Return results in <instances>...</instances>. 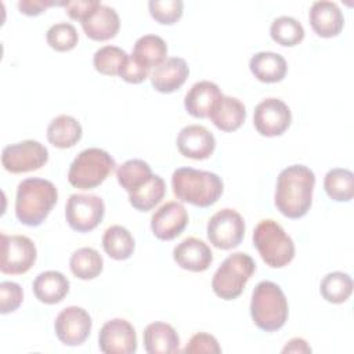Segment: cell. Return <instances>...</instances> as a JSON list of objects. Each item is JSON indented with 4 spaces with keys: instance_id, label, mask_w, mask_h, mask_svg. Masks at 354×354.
Listing matches in <instances>:
<instances>
[{
    "instance_id": "30",
    "label": "cell",
    "mask_w": 354,
    "mask_h": 354,
    "mask_svg": "<svg viewBox=\"0 0 354 354\" xmlns=\"http://www.w3.org/2000/svg\"><path fill=\"white\" fill-rule=\"evenodd\" d=\"M151 166L141 159H129L116 169V178L129 194L142 187L152 178Z\"/></svg>"
},
{
    "instance_id": "38",
    "label": "cell",
    "mask_w": 354,
    "mask_h": 354,
    "mask_svg": "<svg viewBox=\"0 0 354 354\" xmlns=\"http://www.w3.org/2000/svg\"><path fill=\"white\" fill-rule=\"evenodd\" d=\"M24 299L22 288L12 281H3L0 283V313L8 314L15 311Z\"/></svg>"
},
{
    "instance_id": "24",
    "label": "cell",
    "mask_w": 354,
    "mask_h": 354,
    "mask_svg": "<svg viewBox=\"0 0 354 354\" xmlns=\"http://www.w3.org/2000/svg\"><path fill=\"white\" fill-rule=\"evenodd\" d=\"M249 68L253 76L263 83H277L281 82L288 72V64L285 58L272 51L256 53L250 61Z\"/></svg>"
},
{
    "instance_id": "17",
    "label": "cell",
    "mask_w": 354,
    "mask_h": 354,
    "mask_svg": "<svg viewBox=\"0 0 354 354\" xmlns=\"http://www.w3.org/2000/svg\"><path fill=\"white\" fill-rule=\"evenodd\" d=\"M173 259L183 270L202 272L210 267L213 253L206 242L195 236H188L173 249Z\"/></svg>"
},
{
    "instance_id": "15",
    "label": "cell",
    "mask_w": 354,
    "mask_h": 354,
    "mask_svg": "<svg viewBox=\"0 0 354 354\" xmlns=\"http://www.w3.org/2000/svg\"><path fill=\"white\" fill-rule=\"evenodd\" d=\"M188 224V213L180 202L163 203L151 217V230L160 241L177 238Z\"/></svg>"
},
{
    "instance_id": "33",
    "label": "cell",
    "mask_w": 354,
    "mask_h": 354,
    "mask_svg": "<svg viewBox=\"0 0 354 354\" xmlns=\"http://www.w3.org/2000/svg\"><path fill=\"white\" fill-rule=\"evenodd\" d=\"M319 292L321 296L329 303H344L353 292V279L347 272H329L322 278L319 283Z\"/></svg>"
},
{
    "instance_id": "9",
    "label": "cell",
    "mask_w": 354,
    "mask_h": 354,
    "mask_svg": "<svg viewBox=\"0 0 354 354\" xmlns=\"http://www.w3.org/2000/svg\"><path fill=\"white\" fill-rule=\"evenodd\" d=\"M48 160V149L36 140H24L4 147L3 167L14 174L39 170Z\"/></svg>"
},
{
    "instance_id": "26",
    "label": "cell",
    "mask_w": 354,
    "mask_h": 354,
    "mask_svg": "<svg viewBox=\"0 0 354 354\" xmlns=\"http://www.w3.org/2000/svg\"><path fill=\"white\" fill-rule=\"evenodd\" d=\"M82 124L69 115L54 118L47 126V140L57 148L65 149L76 145L82 138Z\"/></svg>"
},
{
    "instance_id": "23",
    "label": "cell",
    "mask_w": 354,
    "mask_h": 354,
    "mask_svg": "<svg viewBox=\"0 0 354 354\" xmlns=\"http://www.w3.org/2000/svg\"><path fill=\"white\" fill-rule=\"evenodd\" d=\"M33 293L44 304H57L64 300L69 292V281L59 271L40 272L33 281Z\"/></svg>"
},
{
    "instance_id": "20",
    "label": "cell",
    "mask_w": 354,
    "mask_h": 354,
    "mask_svg": "<svg viewBox=\"0 0 354 354\" xmlns=\"http://www.w3.org/2000/svg\"><path fill=\"white\" fill-rule=\"evenodd\" d=\"M188 75L189 68L185 59L171 57L152 71L151 83L156 91L169 94L178 90L185 83Z\"/></svg>"
},
{
    "instance_id": "39",
    "label": "cell",
    "mask_w": 354,
    "mask_h": 354,
    "mask_svg": "<svg viewBox=\"0 0 354 354\" xmlns=\"http://www.w3.org/2000/svg\"><path fill=\"white\" fill-rule=\"evenodd\" d=\"M184 353L198 354V353H207V354H220L221 347L217 339L209 333L199 332L195 333L187 343Z\"/></svg>"
},
{
    "instance_id": "22",
    "label": "cell",
    "mask_w": 354,
    "mask_h": 354,
    "mask_svg": "<svg viewBox=\"0 0 354 354\" xmlns=\"http://www.w3.org/2000/svg\"><path fill=\"white\" fill-rule=\"evenodd\" d=\"M144 348L148 354L177 353L180 337L176 329L166 322H151L144 329Z\"/></svg>"
},
{
    "instance_id": "18",
    "label": "cell",
    "mask_w": 354,
    "mask_h": 354,
    "mask_svg": "<svg viewBox=\"0 0 354 354\" xmlns=\"http://www.w3.org/2000/svg\"><path fill=\"white\" fill-rule=\"evenodd\" d=\"M308 19L313 30L321 37L337 36L344 25V17L339 6L328 0L313 3L308 11Z\"/></svg>"
},
{
    "instance_id": "8",
    "label": "cell",
    "mask_w": 354,
    "mask_h": 354,
    "mask_svg": "<svg viewBox=\"0 0 354 354\" xmlns=\"http://www.w3.org/2000/svg\"><path fill=\"white\" fill-rule=\"evenodd\" d=\"M105 203L97 195L72 194L65 205V218L77 232H90L102 221Z\"/></svg>"
},
{
    "instance_id": "31",
    "label": "cell",
    "mask_w": 354,
    "mask_h": 354,
    "mask_svg": "<svg viewBox=\"0 0 354 354\" xmlns=\"http://www.w3.org/2000/svg\"><path fill=\"white\" fill-rule=\"evenodd\" d=\"M328 196L336 202H348L354 196V174L348 169H330L324 178Z\"/></svg>"
},
{
    "instance_id": "27",
    "label": "cell",
    "mask_w": 354,
    "mask_h": 354,
    "mask_svg": "<svg viewBox=\"0 0 354 354\" xmlns=\"http://www.w3.org/2000/svg\"><path fill=\"white\" fill-rule=\"evenodd\" d=\"M167 44L156 35H144L138 37L133 47L131 57L137 59L141 65L151 69L152 66H159L166 61Z\"/></svg>"
},
{
    "instance_id": "40",
    "label": "cell",
    "mask_w": 354,
    "mask_h": 354,
    "mask_svg": "<svg viewBox=\"0 0 354 354\" xmlns=\"http://www.w3.org/2000/svg\"><path fill=\"white\" fill-rule=\"evenodd\" d=\"M100 1L97 0H76V1H64L62 7L65 12L72 18L80 22L86 21L98 7Z\"/></svg>"
},
{
    "instance_id": "29",
    "label": "cell",
    "mask_w": 354,
    "mask_h": 354,
    "mask_svg": "<svg viewBox=\"0 0 354 354\" xmlns=\"http://www.w3.org/2000/svg\"><path fill=\"white\" fill-rule=\"evenodd\" d=\"M69 268L72 274L79 279H94L102 272L104 260L95 249L84 246L72 253Z\"/></svg>"
},
{
    "instance_id": "16",
    "label": "cell",
    "mask_w": 354,
    "mask_h": 354,
    "mask_svg": "<svg viewBox=\"0 0 354 354\" xmlns=\"http://www.w3.org/2000/svg\"><path fill=\"white\" fill-rule=\"evenodd\" d=\"M176 144L183 156L203 160L213 153L216 138L206 127L201 124H188L180 130Z\"/></svg>"
},
{
    "instance_id": "10",
    "label": "cell",
    "mask_w": 354,
    "mask_h": 354,
    "mask_svg": "<svg viewBox=\"0 0 354 354\" xmlns=\"http://www.w3.org/2000/svg\"><path fill=\"white\" fill-rule=\"evenodd\" d=\"M243 217L234 209H221L207 221V239L221 250H230L241 245L245 236Z\"/></svg>"
},
{
    "instance_id": "14",
    "label": "cell",
    "mask_w": 354,
    "mask_h": 354,
    "mask_svg": "<svg viewBox=\"0 0 354 354\" xmlns=\"http://www.w3.org/2000/svg\"><path fill=\"white\" fill-rule=\"evenodd\" d=\"M98 346L104 354H133L137 350L136 330L123 318L109 319L98 333Z\"/></svg>"
},
{
    "instance_id": "25",
    "label": "cell",
    "mask_w": 354,
    "mask_h": 354,
    "mask_svg": "<svg viewBox=\"0 0 354 354\" xmlns=\"http://www.w3.org/2000/svg\"><path fill=\"white\" fill-rule=\"evenodd\" d=\"M213 124L221 131L238 130L246 119L245 105L235 97L223 95L209 116Z\"/></svg>"
},
{
    "instance_id": "42",
    "label": "cell",
    "mask_w": 354,
    "mask_h": 354,
    "mask_svg": "<svg viewBox=\"0 0 354 354\" xmlns=\"http://www.w3.org/2000/svg\"><path fill=\"white\" fill-rule=\"evenodd\" d=\"M51 6H62V3L53 1H41V0H21L18 1V8L22 14L29 17H36L46 11Z\"/></svg>"
},
{
    "instance_id": "4",
    "label": "cell",
    "mask_w": 354,
    "mask_h": 354,
    "mask_svg": "<svg viewBox=\"0 0 354 354\" xmlns=\"http://www.w3.org/2000/svg\"><path fill=\"white\" fill-rule=\"evenodd\" d=\"M288 300L277 283L261 281L254 286L250 315L259 329L264 332L279 330L288 319Z\"/></svg>"
},
{
    "instance_id": "1",
    "label": "cell",
    "mask_w": 354,
    "mask_h": 354,
    "mask_svg": "<svg viewBox=\"0 0 354 354\" xmlns=\"http://www.w3.org/2000/svg\"><path fill=\"white\" fill-rule=\"evenodd\" d=\"M314 185L315 174L310 167L304 165L285 167L277 178L275 207L288 218L306 216L313 203Z\"/></svg>"
},
{
    "instance_id": "12",
    "label": "cell",
    "mask_w": 354,
    "mask_h": 354,
    "mask_svg": "<svg viewBox=\"0 0 354 354\" xmlns=\"http://www.w3.org/2000/svg\"><path fill=\"white\" fill-rule=\"evenodd\" d=\"M290 122L292 112L289 106L279 98H266L254 108L253 124L261 136H281L288 130Z\"/></svg>"
},
{
    "instance_id": "13",
    "label": "cell",
    "mask_w": 354,
    "mask_h": 354,
    "mask_svg": "<svg viewBox=\"0 0 354 354\" xmlns=\"http://www.w3.org/2000/svg\"><path fill=\"white\" fill-rule=\"evenodd\" d=\"M90 314L77 306L64 308L55 318L54 330L59 342L66 346H79L86 342L91 332Z\"/></svg>"
},
{
    "instance_id": "41",
    "label": "cell",
    "mask_w": 354,
    "mask_h": 354,
    "mask_svg": "<svg viewBox=\"0 0 354 354\" xmlns=\"http://www.w3.org/2000/svg\"><path fill=\"white\" fill-rule=\"evenodd\" d=\"M149 75V69L144 65H141L137 59H134L133 57H129L126 65L122 68L119 76L127 82V83H133V84H138L141 82H144Z\"/></svg>"
},
{
    "instance_id": "3",
    "label": "cell",
    "mask_w": 354,
    "mask_h": 354,
    "mask_svg": "<svg viewBox=\"0 0 354 354\" xmlns=\"http://www.w3.org/2000/svg\"><path fill=\"white\" fill-rule=\"evenodd\" d=\"M171 188L177 199L198 207H209L218 201L224 185L216 173L180 167L173 171Z\"/></svg>"
},
{
    "instance_id": "36",
    "label": "cell",
    "mask_w": 354,
    "mask_h": 354,
    "mask_svg": "<svg viewBox=\"0 0 354 354\" xmlns=\"http://www.w3.org/2000/svg\"><path fill=\"white\" fill-rule=\"evenodd\" d=\"M46 39L51 48L61 53L75 48L79 41L76 28L68 22H58L50 26L46 33Z\"/></svg>"
},
{
    "instance_id": "34",
    "label": "cell",
    "mask_w": 354,
    "mask_h": 354,
    "mask_svg": "<svg viewBox=\"0 0 354 354\" xmlns=\"http://www.w3.org/2000/svg\"><path fill=\"white\" fill-rule=\"evenodd\" d=\"M270 36L278 44L292 47L304 39V28L296 18L282 15L271 22Z\"/></svg>"
},
{
    "instance_id": "21",
    "label": "cell",
    "mask_w": 354,
    "mask_h": 354,
    "mask_svg": "<svg viewBox=\"0 0 354 354\" xmlns=\"http://www.w3.org/2000/svg\"><path fill=\"white\" fill-rule=\"evenodd\" d=\"M80 24L86 36L95 41H104L115 37L120 28L118 12L102 3H100L95 11Z\"/></svg>"
},
{
    "instance_id": "19",
    "label": "cell",
    "mask_w": 354,
    "mask_h": 354,
    "mask_svg": "<svg viewBox=\"0 0 354 354\" xmlns=\"http://www.w3.org/2000/svg\"><path fill=\"white\" fill-rule=\"evenodd\" d=\"M223 97L218 86L209 80L196 82L187 91L184 98L185 111L198 119H205L210 116V112Z\"/></svg>"
},
{
    "instance_id": "5",
    "label": "cell",
    "mask_w": 354,
    "mask_h": 354,
    "mask_svg": "<svg viewBox=\"0 0 354 354\" xmlns=\"http://www.w3.org/2000/svg\"><path fill=\"white\" fill-rule=\"evenodd\" d=\"M253 245L263 261L272 268L288 266L295 257L293 239L274 220H261L253 231Z\"/></svg>"
},
{
    "instance_id": "28",
    "label": "cell",
    "mask_w": 354,
    "mask_h": 354,
    "mask_svg": "<svg viewBox=\"0 0 354 354\" xmlns=\"http://www.w3.org/2000/svg\"><path fill=\"white\" fill-rule=\"evenodd\" d=\"M134 238L130 231L122 225H111L102 235V248L113 260H126L134 252Z\"/></svg>"
},
{
    "instance_id": "35",
    "label": "cell",
    "mask_w": 354,
    "mask_h": 354,
    "mask_svg": "<svg viewBox=\"0 0 354 354\" xmlns=\"http://www.w3.org/2000/svg\"><path fill=\"white\" fill-rule=\"evenodd\" d=\"M129 55L124 50L116 46H104L94 53L93 65L97 72L102 75L115 76L120 73L122 68L126 65Z\"/></svg>"
},
{
    "instance_id": "32",
    "label": "cell",
    "mask_w": 354,
    "mask_h": 354,
    "mask_svg": "<svg viewBox=\"0 0 354 354\" xmlns=\"http://www.w3.org/2000/svg\"><path fill=\"white\" fill-rule=\"evenodd\" d=\"M165 194L166 184L163 178L158 174H153L148 183L129 194V202L136 210L148 212L163 199Z\"/></svg>"
},
{
    "instance_id": "7",
    "label": "cell",
    "mask_w": 354,
    "mask_h": 354,
    "mask_svg": "<svg viewBox=\"0 0 354 354\" xmlns=\"http://www.w3.org/2000/svg\"><path fill=\"white\" fill-rule=\"evenodd\" d=\"M254 270L256 263L248 253L236 252L230 254L213 275V292L224 300L236 299L243 292L245 285L253 275Z\"/></svg>"
},
{
    "instance_id": "37",
    "label": "cell",
    "mask_w": 354,
    "mask_h": 354,
    "mask_svg": "<svg viewBox=\"0 0 354 354\" xmlns=\"http://www.w3.org/2000/svg\"><path fill=\"white\" fill-rule=\"evenodd\" d=\"M151 17L162 25L176 24L184 10V3L181 0H151L148 3Z\"/></svg>"
},
{
    "instance_id": "2",
    "label": "cell",
    "mask_w": 354,
    "mask_h": 354,
    "mask_svg": "<svg viewBox=\"0 0 354 354\" xmlns=\"http://www.w3.org/2000/svg\"><path fill=\"white\" fill-rule=\"evenodd\" d=\"M58 201L55 185L44 178H25L18 184L15 196V216L28 227L40 225Z\"/></svg>"
},
{
    "instance_id": "6",
    "label": "cell",
    "mask_w": 354,
    "mask_h": 354,
    "mask_svg": "<svg viewBox=\"0 0 354 354\" xmlns=\"http://www.w3.org/2000/svg\"><path fill=\"white\" fill-rule=\"evenodd\" d=\"M115 159L101 148L82 151L71 163L68 181L79 189H93L102 184L113 171Z\"/></svg>"
},
{
    "instance_id": "11",
    "label": "cell",
    "mask_w": 354,
    "mask_h": 354,
    "mask_svg": "<svg viewBox=\"0 0 354 354\" xmlns=\"http://www.w3.org/2000/svg\"><path fill=\"white\" fill-rule=\"evenodd\" d=\"M37 250L33 241L25 235L1 234V264L3 274L19 275L28 272L36 261Z\"/></svg>"
},
{
    "instance_id": "43",
    "label": "cell",
    "mask_w": 354,
    "mask_h": 354,
    "mask_svg": "<svg viewBox=\"0 0 354 354\" xmlns=\"http://www.w3.org/2000/svg\"><path fill=\"white\" fill-rule=\"evenodd\" d=\"M282 353H311V347L307 344L304 339L295 337L285 344Z\"/></svg>"
}]
</instances>
